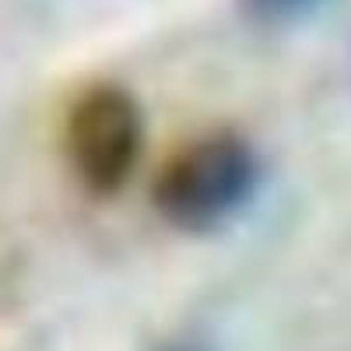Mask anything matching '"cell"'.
Returning a JSON list of instances; mask_svg holds the SVG:
<instances>
[{
  "mask_svg": "<svg viewBox=\"0 0 351 351\" xmlns=\"http://www.w3.org/2000/svg\"><path fill=\"white\" fill-rule=\"evenodd\" d=\"M263 183L256 144L232 130H208L180 144L152 180L155 215L186 236H208L236 221Z\"/></svg>",
  "mask_w": 351,
  "mask_h": 351,
  "instance_id": "cell-1",
  "label": "cell"
},
{
  "mask_svg": "<svg viewBox=\"0 0 351 351\" xmlns=\"http://www.w3.org/2000/svg\"><path fill=\"white\" fill-rule=\"evenodd\" d=\"M64 162L88 197L120 193L141 162L144 112L120 81H92L67 102L64 112Z\"/></svg>",
  "mask_w": 351,
  "mask_h": 351,
  "instance_id": "cell-2",
  "label": "cell"
},
{
  "mask_svg": "<svg viewBox=\"0 0 351 351\" xmlns=\"http://www.w3.org/2000/svg\"><path fill=\"white\" fill-rule=\"evenodd\" d=\"M319 4H327V0H236L243 21H250L256 28L295 25V21L309 18Z\"/></svg>",
  "mask_w": 351,
  "mask_h": 351,
  "instance_id": "cell-3",
  "label": "cell"
},
{
  "mask_svg": "<svg viewBox=\"0 0 351 351\" xmlns=\"http://www.w3.org/2000/svg\"><path fill=\"white\" fill-rule=\"evenodd\" d=\"M155 351H211V344L200 341V337H176V341H165Z\"/></svg>",
  "mask_w": 351,
  "mask_h": 351,
  "instance_id": "cell-4",
  "label": "cell"
}]
</instances>
